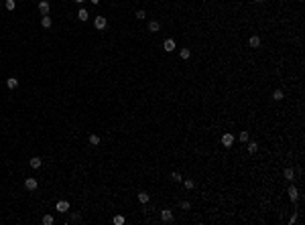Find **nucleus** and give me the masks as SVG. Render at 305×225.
<instances>
[{
	"label": "nucleus",
	"mask_w": 305,
	"mask_h": 225,
	"mask_svg": "<svg viewBox=\"0 0 305 225\" xmlns=\"http://www.w3.org/2000/svg\"><path fill=\"white\" fill-rule=\"evenodd\" d=\"M90 2H94V4H100V0H90Z\"/></svg>",
	"instance_id": "31"
},
{
	"label": "nucleus",
	"mask_w": 305,
	"mask_h": 225,
	"mask_svg": "<svg viewBox=\"0 0 305 225\" xmlns=\"http://www.w3.org/2000/svg\"><path fill=\"white\" fill-rule=\"evenodd\" d=\"M283 177L287 178L289 183H293V181H295V172H293V168H285L283 170Z\"/></svg>",
	"instance_id": "11"
},
{
	"label": "nucleus",
	"mask_w": 305,
	"mask_h": 225,
	"mask_svg": "<svg viewBox=\"0 0 305 225\" xmlns=\"http://www.w3.org/2000/svg\"><path fill=\"white\" fill-rule=\"evenodd\" d=\"M273 99L281 102V99H283V91H281V89H275V91H273Z\"/></svg>",
	"instance_id": "21"
},
{
	"label": "nucleus",
	"mask_w": 305,
	"mask_h": 225,
	"mask_svg": "<svg viewBox=\"0 0 305 225\" xmlns=\"http://www.w3.org/2000/svg\"><path fill=\"white\" fill-rule=\"evenodd\" d=\"M37 187H39L37 178H26V181H25V189H26V191H37Z\"/></svg>",
	"instance_id": "3"
},
{
	"label": "nucleus",
	"mask_w": 305,
	"mask_h": 225,
	"mask_svg": "<svg viewBox=\"0 0 305 225\" xmlns=\"http://www.w3.org/2000/svg\"><path fill=\"white\" fill-rule=\"evenodd\" d=\"M41 25L45 26V29H49V26L53 25V21H51V16L49 14H43V18H41Z\"/></svg>",
	"instance_id": "15"
},
{
	"label": "nucleus",
	"mask_w": 305,
	"mask_h": 225,
	"mask_svg": "<svg viewBox=\"0 0 305 225\" xmlns=\"http://www.w3.org/2000/svg\"><path fill=\"white\" fill-rule=\"evenodd\" d=\"M73 2H78V4H82V2H83V0H73Z\"/></svg>",
	"instance_id": "32"
},
{
	"label": "nucleus",
	"mask_w": 305,
	"mask_h": 225,
	"mask_svg": "<svg viewBox=\"0 0 305 225\" xmlns=\"http://www.w3.org/2000/svg\"><path fill=\"white\" fill-rule=\"evenodd\" d=\"M6 87H8V89H17L18 87L17 77H8V79H6Z\"/></svg>",
	"instance_id": "13"
},
{
	"label": "nucleus",
	"mask_w": 305,
	"mask_h": 225,
	"mask_svg": "<svg viewBox=\"0 0 305 225\" xmlns=\"http://www.w3.org/2000/svg\"><path fill=\"white\" fill-rule=\"evenodd\" d=\"M248 45H250L252 49H258V47H260V37H258V34L250 37V39H248Z\"/></svg>",
	"instance_id": "7"
},
{
	"label": "nucleus",
	"mask_w": 305,
	"mask_h": 225,
	"mask_svg": "<svg viewBox=\"0 0 305 225\" xmlns=\"http://www.w3.org/2000/svg\"><path fill=\"white\" fill-rule=\"evenodd\" d=\"M254 2H262V0H254Z\"/></svg>",
	"instance_id": "33"
},
{
	"label": "nucleus",
	"mask_w": 305,
	"mask_h": 225,
	"mask_svg": "<svg viewBox=\"0 0 305 225\" xmlns=\"http://www.w3.org/2000/svg\"><path fill=\"white\" fill-rule=\"evenodd\" d=\"M55 207H57V211H61V213H67L69 211V203H67V201H57Z\"/></svg>",
	"instance_id": "9"
},
{
	"label": "nucleus",
	"mask_w": 305,
	"mask_h": 225,
	"mask_svg": "<svg viewBox=\"0 0 305 225\" xmlns=\"http://www.w3.org/2000/svg\"><path fill=\"white\" fill-rule=\"evenodd\" d=\"M161 221H163V223H171L173 221V211L171 209H163V211H161Z\"/></svg>",
	"instance_id": "2"
},
{
	"label": "nucleus",
	"mask_w": 305,
	"mask_h": 225,
	"mask_svg": "<svg viewBox=\"0 0 305 225\" xmlns=\"http://www.w3.org/2000/svg\"><path fill=\"white\" fill-rule=\"evenodd\" d=\"M106 25H108L106 16H96V18H94V26H96L98 30H104V29H106Z\"/></svg>",
	"instance_id": "1"
},
{
	"label": "nucleus",
	"mask_w": 305,
	"mask_h": 225,
	"mask_svg": "<svg viewBox=\"0 0 305 225\" xmlns=\"http://www.w3.org/2000/svg\"><path fill=\"white\" fill-rule=\"evenodd\" d=\"M222 144H224V146H228V148H230V146L234 144V136L230 134V132H226V134L222 136Z\"/></svg>",
	"instance_id": "4"
},
{
	"label": "nucleus",
	"mask_w": 305,
	"mask_h": 225,
	"mask_svg": "<svg viewBox=\"0 0 305 225\" xmlns=\"http://www.w3.org/2000/svg\"><path fill=\"white\" fill-rule=\"evenodd\" d=\"M21 2H22V0H21Z\"/></svg>",
	"instance_id": "34"
},
{
	"label": "nucleus",
	"mask_w": 305,
	"mask_h": 225,
	"mask_svg": "<svg viewBox=\"0 0 305 225\" xmlns=\"http://www.w3.org/2000/svg\"><path fill=\"white\" fill-rule=\"evenodd\" d=\"M289 199H291L293 203H295V201L299 199V191H297V187H295V185H291V187H289Z\"/></svg>",
	"instance_id": "5"
},
{
	"label": "nucleus",
	"mask_w": 305,
	"mask_h": 225,
	"mask_svg": "<svg viewBox=\"0 0 305 225\" xmlns=\"http://www.w3.org/2000/svg\"><path fill=\"white\" fill-rule=\"evenodd\" d=\"M71 221H73V223H75V221H79V215H78V213H73V215H71Z\"/></svg>",
	"instance_id": "29"
},
{
	"label": "nucleus",
	"mask_w": 305,
	"mask_h": 225,
	"mask_svg": "<svg viewBox=\"0 0 305 225\" xmlns=\"http://www.w3.org/2000/svg\"><path fill=\"white\" fill-rule=\"evenodd\" d=\"M138 201H141L142 205H146L150 201V195H149V193H145V191H141V193H138Z\"/></svg>",
	"instance_id": "14"
},
{
	"label": "nucleus",
	"mask_w": 305,
	"mask_h": 225,
	"mask_svg": "<svg viewBox=\"0 0 305 225\" xmlns=\"http://www.w3.org/2000/svg\"><path fill=\"white\" fill-rule=\"evenodd\" d=\"M295 221H297V215H295V213H293V215H291V219H289V223L293 225V223H295Z\"/></svg>",
	"instance_id": "30"
},
{
	"label": "nucleus",
	"mask_w": 305,
	"mask_h": 225,
	"mask_svg": "<svg viewBox=\"0 0 305 225\" xmlns=\"http://www.w3.org/2000/svg\"><path fill=\"white\" fill-rule=\"evenodd\" d=\"M181 209H183V211H189V209H191V203H189V201H181Z\"/></svg>",
	"instance_id": "26"
},
{
	"label": "nucleus",
	"mask_w": 305,
	"mask_h": 225,
	"mask_svg": "<svg viewBox=\"0 0 305 225\" xmlns=\"http://www.w3.org/2000/svg\"><path fill=\"white\" fill-rule=\"evenodd\" d=\"M53 221H55V219H53L51 215H45V217H43V223H45V225H53Z\"/></svg>",
	"instance_id": "25"
},
{
	"label": "nucleus",
	"mask_w": 305,
	"mask_h": 225,
	"mask_svg": "<svg viewBox=\"0 0 305 225\" xmlns=\"http://www.w3.org/2000/svg\"><path fill=\"white\" fill-rule=\"evenodd\" d=\"M161 30V22L159 21H150L149 22V33H159Z\"/></svg>",
	"instance_id": "8"
},
{
	"label": "nucleus",
	"mask_w": 305,
	"mask_h": 225,
	"mask_svg": "<svg viewBox=\"0 0 305 225\" xmlns=\"http://www.w3.org/2000/svg\"><path fill=\"white\" fill-rule=\"evenodd\" d=\"M4 6H6V10H14V6H17V0H6Z\"/></svg>",
	"instance_id": "22"
},
{
	"label": "nucleus",
	"mask_w": 305,
	"mask_h": 225,
	"mask_svg": "<svg viewBox=\"0 0 305 225\" xmlns=\"http://www.w3.org/2000/svg\"><path fill=\"white\" fill-rule=\"evenodd\" d=\"M90 144L92 146H98L100 144V136H98V134H90Z\"/></svg>",
	"instance_id": "19"
},
{
	"label": "nucleus",
	"mask_w": 305,
	"mask_h": 225,
	"mask_svg": "<svg viewBox=\"0 0 305 225\" xmlns=\"http://www.w3.org/2000/svg\"><path fill=\"white\" fill-rule=\"evenodd\" d=\"M49 8H51V6H49L47 0H41V2H39V12L41 14H49Z\"/></svg>",
	"instance_id": "10"
},
{
	"label": "nucleus",
	"mask_w": 305,
	"mask_h": 225,
	"mask_svg": "<svg viewBox=\"0 0 305 225\" xmlns=\"http://www.w3.org/2000/svg\"><path fill=\"white\" fill-rule=\"evenodd\" d=\"M171 181H173V183H181V181H183V177H181V174L175 170V172H171Z\"/></svg>",
	"instance_id": "20"
},
{
	"label": "nucleus",
	"mask_w": 305,
	"mask_h": 225,
	"mask_svg": "<svg viewBox=\"0 0 305 225\" xmlns=\"http://www.w3.org/2000/svg\"><path fill=\"white\" fill-rule=\"evenodd\" d=\"M163 49L167 53H171V51H175V41H173V39H167V41L163 43Z\"/></svg>",
	"instance_id": "6"
},
{
	"label": "nucleus",
	"mask_w": 305,
	"mask_h": 225,
	"mask_svg": "<svg viewBox=\"0 0 305 225\" xmlns=\"http://www.w3.org/2000/svg\"><path fill=\"white\" fill-rule=\"evenodd\" d=\"M114 223H116V225H122V223H124V217H122V215H116V217H114Z\"/></svg>",
	"instance_id": "28"
},
{
	"label": "nucleus",
	"mask_w": 305,
	"mask_h": 225,
	"mask_svg": "<svg viewBox=\"0 0 305 225\" xmlns=\"http://www.w3.org/2000/svg\"><path fill=\"white\" fill-rule=\"evenodd\" d=\"M78 18H79L82 22H83V21H88V18H90V14H88V10H86V8H79V10H78Z\"/></svg>",
	"instance_id": "16"
},
{
	"label": "nucleus",
	"mask_w": 305,
	"mask_h": 225,
	"mask_svg": "<svg viewBox=\"0 0 305 225\" xmlns=\"http://www.w3.org/2000/svg\"><path fill=\"white\" fill-rule=\"evenodd\" d=\"M179 55H181V59H189V57H191V51H189V49H181Z\"/></svg>",
	"instance_id": "23"
},
{
	"label": "nucleus",
	"mask_w": 305,
	"mask_h": 225,
	"mask_svg": "<svg viewBox=\"0 0 305 225\" xmlns=\"http://www.w3.org/2000/svg\"><path fill=\"white\" fill-rule=\"evenodd\" d=\"M183 185H185V189H193V187H195V183L191 181V178H185V181H183Z\"/></svg>",
	"instance_id": "24"
},
{
	"label": "nucleus",
	"mask_w": 305,
	"mask_h": 225,
	"mask_svg": "<svg viewBox=\"0 0 305 225\" xmlns=\"http://www.w3.org/2000/svg\"><path fill=\"white\" fill-rule=\"evenodd\" d=\"M29 164L33 166V168H41V164H43V160H41L39 156H33V158L29 160Z\"/></svg>",
	"instance_id": "12"
},
{
	"label": "nucleus",
	"mask_w": 305,
	"mask_h": 225,
	"mask_svg": "<svg viewBox=\"0 0 305 225\" xmlns=\"http://www.w3.org/2000/svg\"><path fill=\"white\" fill-rule=\"evenodd\" d=\"M246 146H248V152H250V154H254V152H258V144H256V142H252V140H248V142H246Z\"/></svg>",
	"instance_id": "17"
},
{
	"label": "nucleus",
	"mask_w": 305,
	"mask_h": 225,
	"mask_svg": "<svg viewBox=\"0 0 305 225\" xmlns=\"http://www.w3.org/2000/svg\"><path fill=\"white\" fill-rule=\"evenodd\" d=\"M238 138H240V142H242V144H246V142L250 140V134H248V132H246V130H242L240 134H238Z\"/></svg>",
	"instance_id": "18"
},
{
	"label": "nucleus",
	"mask_w": 305,
	"mask_h": 225,
	"mask_svg": "<svg viewBox=\"0 0 305 225\" xmlns=\"http://www.w3.org/2000/svg\"><path fill=\"white\" fill-rule=\"evenodd\" d=\"M136 18H138V21H145V18H146V12H145V10H136Z\"/></svg>",
	"instance_id": "27"
}]
</instances>
